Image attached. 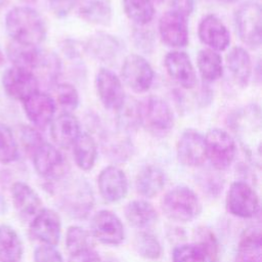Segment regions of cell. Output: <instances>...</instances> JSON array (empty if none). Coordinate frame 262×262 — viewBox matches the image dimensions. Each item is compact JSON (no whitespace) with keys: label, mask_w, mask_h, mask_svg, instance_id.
I'll list each match as a JSON object with an SVG mask.
<instances>
[{"label":"cell","mask_w":262,"mask_h":262,"mask_svg":"<svg viewBox=\"0 0 262 262\" xmlns=\"http://www.w3.org/2000/svg\"><path fill=\"white\" fill-rule=\"evenodd\" d=\"M34 262H63L60 253L52 246L41 245L37 247L33 255Z\"/></svg>","instance_id":"cell-44"},{"label":"cell","mask_w":262,"mask_h":262,"mask_svg":"<svg viewBox=\"0 0 262 262\" xmlns=\"http://www.w3.org/2000/svg\"><path fill=\"white\" fill-rule=\"evenodd\" d=\"M117 125L119 130L127 134L136 131L141 126L140 102L126 96L124 103L117 111Z\"/></svg>","instance_id":"cell-35"},{"label":"cell","mask_w":262,"mask_h":262,"mask_svg":"<svg viewBox=\"0 0 262 262\" xmlns=\"http://www.w3.org/2000/svg\"><path fill=\"white\" fill-rule=\"evenodd\" d=\"M91 235L99 243L117 246L125 238L124 225L117 214L110 210H100L90 222Z\"/></svg>","instance_id":"cell-12"},{"label":"cell","mask_w":262,"mask_h":262,"mask_svg":"<svg viewBox=\"0 0 262 262\" xmlns=\"http://www.w3.org/2000/svg\"><path fill=\"white\" fill-rule=\"evenodd\" d=\"M23 107L27 118L36 129H44L49 126L56 112L53 96L40 90L24 100Z\"/></svg>","instance_id":"cell-15"},{"label":"cell","mask_w":262,"mask_h":262,"mask_svg":"<svg viewBox=\"0 0 262 262\" xmlns=\"http://www.w3.org/2000/svg\"><path fill=\"white\" fill-rule=\"evenodd\" d=\"M141 126L155 136L167 135L174 126L173 112L163 98L149 96L140 102Z\"/></svg>","instance_id":"cell-5"},{"label":"cell","mask_w":262,"mask_h":262,"mask_svg":"<svg viewBox=\"0 0 262 262\" xmlns=\"http://www.w3.org/2000/svg\"><path fill=\"white\" fill-rule=\"evenodd\" d=\"M221 2H223V3H227V4H231V3H236V2H238L239 0H220Z\"/></svg>","instance_id":"cell-50"},{"label":"cell","mask_w":262,"mask_h":262,"mask_svg":"<svg viewBox=\"0 0 262 262\" xmlns=\"http://www.w3.org/2000/svg\"><path fill=\"white\" fill-rule=\"evenodd\" d=\"M194 9V0H171L172 11L187 18Z\"/></svg>","instance_id":"cell-46"},{"label":"cell","mask_w":262,"mask_h":262,"mask_svg":"<svg viewBox=\"0 0 262 262\" xmlns=\"http://www.w3.org/2000/svg\"><path fill=\"white\" fill-rule=\"evenodd\" d=\"M50 7L57 16H64L75 7V0H50Z\"/></svg>","instance_id":"cell-47"},{"label":"cell","mask_w":262,"mask_h":262,"mask_svg":"<svg viewBox=\"0 0 262 262\" xmlns=\"http://www.w3.org/2000/svg\"><path fill=\"white\" fill-rule=\"evenodd\" d=\"M196 67L201 78L206 83H213L223 74V61L219 52L210 48L201 49L196 55Z\"/></svg>","instance_id":"cell-32"},{"label":"cell","mask_w":262,"mask_h":262,"mask_svg":"<svg viewBox=\"0 0 262 262\" xmlns=\"http://www.w3.org/2000/svg\"><path fill=\"white\" fill-rule=\"evenodd\" d=\"M122 49L123 45L120 39L105 32H96L85 43V52L89 53L94 59L105 63L117 60Z\"/></svg>","instance_id":"cell-21"},{"label":"cell","mask_w":262,"mask_h":262,"mask_svg":"<svg viewBox=\"0 0 262 262\" xmlns=\"http://www.w3.org/2000/svg\"><path fill=\"white\" fill-rule=\"evenodd\" d=\"M5 30L11 41L30 45H40L47 36V27L42 15L33 7L15 6L5 15Z\"/></svg>","instance_id":"cell-1"},{"label":"cell","mask_w":262,"mask_h":262,"mask_svg":"<svg viewBox=\"0 0 262 262\" xmlns=\"http://www.w3.org/2000/svg\"><path fill=\"white\" fill-rule=\"evenodd\" d=\"M164 66L169 77L184 89L196 85V74L188 54L181 50H172L164 58Z\"/></svg>","instance_id":"cell-16"},{"label":"cell","mask_w":262,"mask_h":262,"mask_svg":"<svg viewBox=\"0 0 262 262\" xmlns=\"http://www.w3.org/2000/svg\"><path fill=\"white\" fill-rule=\"evenodd\" d=\"M235 262H262V237L258 228H249L243 233Z\"/></svg>","instance_id":"cell-31"},{"label":"cell","mask_w":262,"mask_h":262,"mask_svg":"<svg viewBox=\"0 0 262 262\" xmlns=\"http://www.w3.org/2000/svg\"><path fill=\"white\" fill-rule=\"evenodd\" d=\"M198 35L207 48L217 52L224 51L230 44V33L227 27L215 14H207L201 19Z\"/></svg>","instance_id":"cell-18"},{"label":"cell","mask_w":262,"mask_h":262,"mask_svg":"<svg viewBox=\"0 0 262 262\" xmlns=\"http://www.w3.org/2000/svg\"><path fill=\"white\" fill-rule=\"evenodd\" d=\"M187 18L169 10L159 20V34L162 41L169 47L180 48L188 43Z\"/></svg>","instance_id":"cell-19"},{"label":"cell","mask_w":262,"mask_h":262,"mask_svg":"<svg viewBox=\"0 0 262 262\" xmlns=\"http://www.w3.org/2000/svg\"><path fill=\"white\" fill-rule=\"evenodd\" d=\"M4 62H5V54L2 51V49L0 48V68L4 64Z\"/></svg>","instance_id":"cell-49"},{"label":"cell","mask_w":262,"mask_h":262,"mask_svg":"<svg viewBox=\"0 0 262 262\" xmlns=\"http://www.w3.org/2000/svg\"><path fill=\"white\" fill-rule=\"evenodd\" d=\"M73 157L76 165L83 171L93 168L97 158V143L88 132H81L72 145Z\"/></svg>","instance_id":"cell-29"},{"label":"cell","mask_w":262,"mask_h":262,"mask_svg":"<svg viewBox=\"0 0 262 262\" xmlns=\"http://www.w3.org/2000/svg\"><path fill=\"white\" fill-rule=\"evenodd\" d=\"M93 204V193L86 181L70 182L69 189L63 196V206L72 217L85 218L92 210Z\"/></svg>","instance_id":"cell-20"},{"label":"cell","mask_w":262,"mask_h":262,"mask_svg":"<svg viewBox=\"0 0 262 262\" xmlns=\"http://www.w3.org/2000/svg\"><path fill=\"white\" fill-rule=\"evenodd\" d=\"M99 193L108 203L123 200L128 192V179L125 172L115 165L103 168L97 178Z\"/></svg>","instance_id":"cell-17"},{"label":"cell","mask_w":262,"mask_h":262,"mask_svg":"<svg viewBox=\"0 0 262 262\" xmlns=\"http://www.w3.org/2000/svg\"><path fill=\"white\" fill-rule=\"evenodd\" d=\"M155 3L151 0H122L127 17L137 26H145L155 16Z\"/></svg>","instance_id":"cell-36"},{"label":"cell","mask_w":262,"mask_h":262,"mask_svg":"<svg viewBox=\"0 0 262 262\" xmlns=\"http://www.w3.org/2000/svg\"><path fill=\"white\" fill-rule=\"evenodd\" d=\"M23 254V242L15 229L8 224H0V262H20Z\"/></svg>","instance_id":"cell-30"},{"label":"cell","mask_w":262,"mask_h":262,"mask_svg":"<svg viewBox=\"0 0 262 262\" xmlns=\"http://www.w3.org/2000/svg\"><path fill=\"white\" fill-rule=\"evenodd\" d=\"M60 48L63 54L69 58L80 57L82 56L83 52H85V44L74 39L63 40L60 45Z\"/></svg>","instance_id":"cell-45"},{"label":"cell","mask_w":262,"mask_h":262,"mask_svg":"<svg viewBox=\"0 0 262 262\" xmlns=\"http://www.w3.org/2000/svg\"><path fill=\"white\" fill-rule=\"evenodd\" d=\"M133 249L137 255L148 260L159 259L163 252L158 237L148 231H140L134 236Z\"/></svg>","instance_id":"cell-37"},{"label":"cell","mask_w":262,"mask_h":262,"mask_svg":"<svg viewBox=\"0 0 262 262\" xmlns=\"http://www.w3.org/2000/svg\"><path fill=\"white\" fill-rule=\"evenodd\" d=\"M101 146L106 158L115 163H123L133 155L134 146L129 134L117 130L105 131L101 136Z\"/></svg>","instance_id":"cell-23"},{"label":"cell","mask_w":262,"mask_h":262,"mask_svg":"<svg viewBox=\"0 0 262 262\" xmlns=\"http://www.w3.org/2000/svg\"><path fill=\"white\" fill-rule=\"evenodd\" d=\"M30 235L42 245L55 247L61 234V220L57 212L42 208L31 220Z\"/></svg>","instance_id":"cell-13"},{"label":"cell","mask_w":262,"mask_h":262,"mask_svg":"<svg viewBox=\"0 0 262 262\" xmlns=\"http://www.w3.org/2000/svg\"><path fill=\"white\" fill-rule=\"evenodd\" d=\"M31 156L35 171L41 177L47 180H59L66 175V159L54 144L44 141Z\"/></svg>","instance_id":"cell-9"},{"label":"cell","mask_w":262,"mask_h":262,"mask_svg":"<svg viewBox=\"0 0 262 262\" xmlns=\"http://www.w3.org/2000/svg\"><path fill=\"white\" fill-rule=\"evenodd\" d=\"M166 184L164 171L155 165H146L137 174L135 187L137 192L144 198H154L158 195Z\"/></svg>","instance_id":"cell-27"},{"label":"cell","mask_w":262,"mask_h":262,"mask_svg":"<svg viewBox=\"0 0 262 262\" xmlns=\"http://www.w3.org/2000/svg\"><path fill=\"white\" fill-rule=\"evenodd\" d=\"M50 135L55 145L61 148L72 147L81 134V124L72 113H61L50 123Z\"/></svg>","instance_id":"cell-22"},{"label":"cell","mask_w":262,"mask_h":262,"mask_svg":"<svg viewBox=\"0 0 262 262\" xmlns=\"http://www.w3.org/2000/svg\"><path fill=\"white\" fill-rule=\"evenodd\" d=\"M226 210L238 218H253L259 212L260 203L256 190L246 181L232 182L226 193Z\"/></svg>","instance_id":"cell-7"},{"label":"cell","mask_w":262,"mask_h":262,"mask_svg":"<svg viewBox=\"0 0 262 262\" xmlns=\"http://www.w3.org/2000/svg\"><path fill=\"white\" fill-rule=\"evenodd\" d=\"M161 208L170 220L185 223L199 217L202 212V202L191 188L177 185L164 194Z\"/></svg>","instance_id":"cell-3"},{"label":"cell","mask_w":262,"mask_h":262,"mask_svg":"<svg viewBox=\"0 0 262 262\" xmlns=\"http://www.w3.org/2000/svg\"><path fill=\"white\" fill-rule=\"evenodd\" d=\"M56 105H59L63 113H72L80 103V95L77 88L68 82L54 85V97Z\"/></svg>","instance_id":"cell-38"},{"label":"cell","mask_w":262,"mask_h":262,"mask_svg":"<svg viewBox=\"0 0 262 262\" xmlns=\"http://www.w3.org/2000/svg\"><path fill=\"white\" fill-rule=\"evenodd\" d=\"M195 244L201 246L211 262H215L218 257L219 244L214 232L211 231L209 228L203 226L199 227L195 230Z\"/></svg>","instance_id":"cell-42"},{"label":"cell","mask_w":262,"mask_h":262,"mask_svg":"<svg viewBox=\"0 0 262 262\" xmlns=\"http://www.w3.org/2000/svg\"><path fill=\"white\" fill-rule=\"evenodd\" d=\"M155 73L150 63L140 54L127 55L121 67V80L135 93L149 90L154 82Z\"/></svg>","instance_id":"cell-8"},{"label":"cell","mask_w":262,"mask_h":262,"mask_svg":"<svg viewBox=\"0 0 262 262\" xmlns=\"http://www.w3.org/2000/svg\"><path fill=\"white\" fill-rule=\"evenodd\" d=\"M154 3H162L163 1H165V0H151Z\"/></svg>","instance_id":"cell-52"},{"label":"cell","mask_w":262,"mask_h":262,"mask_svg":"<svg viewBox=\"0 0 262 262\" xmlns=\"http://www.w3.org/2000/svg\"><path fill=\"white\" fill-rule=\"evenodd\" d=\"M10 192L15 210L24 218H33L43 208L37 191L24 181L14 182Z\"/></svg>","instance_id":"cell-24"},{"label":"cell","mask_w":262,"mask_h":262,"mask_svg":"<svg viewBox=\"0 0 262 262\" xmlns=\"http://www.w3.org/2000/svg\"><path fill=\"white\" fill-rule=\"evenodd\" d=\"M2 86L7 96L23 102L39 91L40 83L31 70L11 66L2 75Z\"/></svg>","instance_id":"cell-10"},{"label":"cell","mask_w":262,"mask_h":262,"mask_svg":"<svg viewBox=\"0 0 262 262\" xmlns=\"http://www.w3.org/2000/svg\"><path fill=\"white\" fill-rule=\"evenodd\" d=\"M231 130L249 156L260 159L261 112L255 104H248L233 113L228 119Z\"/></svg>","instance_id":"cell-2"},{"label":"cell","mask_w":262,"mask_h":262,"mask_svg":"<svg viewBox=\"0 0 262 262\" xmlns=\"http://www.w3.org/2000/svg\"><path fill=\"white\" fill-rule=\"evenodd\" d=\"M20 141L24 148L32 155V152L45 140L35 127L23 126L20 128Z\"/></svg>","instance_id":"cell-43"},{"label":"cell","mask_w":262,"mask_h":262,"mask_svg":"<svg viewBox=\"0 0 262 262\" xmlns=\"http://www.w3.org/2000/svg\"><path fill=\"white\" fill-rule=\"evenodd\" d=\"M41 49L38 46H30L10 41L6 47V56L14 67L25 68L33 72Z\"/></svg>","instance_id":"cell-34"},{"label":"cell","mask_w":262,"mask_h":262,"mask_svg":"<svg viewBox=\"0 0 262 262\" xmlns=\"http://www.w3.org/2000/svg\"><path fill=\"white\" fill-rule=\"evenodd\" d=\"M89 231L79 225H72L66 232V248L73 255L92 249V238Z\"/></svg>","instance_id":"cell-39"},{"label":"cell","mask_w":262,"mask_h":262,"mask_svg":"<svg viewBox=\"0 0 262 262\" xmlns=\"http://www.w3.org/2000/svg\"><path fill=\"white\" fill-rule=\"evenodd\" d=\"M94 86L97 97L104 108L117 112L126 99L121 78L113 71L101 68L94 78Z\"/></svg>","instance_id":"cell-11"},{"label":"cell","mask_w":262,"mask_h":262,"mask_svg":"<svg viewBox=\"0 0 262 262\" xmlns=\"http://www.w3.org/2000/svg\"><path fill=\"white\" fill-rule=\"evenodd\" d=\"M205 251L198 244H182L172 252L173 262H207Z\"/></svg>","instance_id":"cell-41"},{"label":"cell","mask_w":262,"mask_h":262,"mask_svg":"<svg viewBox=\"0 0 262 262\" xmlns=\"http://www.w3.org/2000/svg\"><path fill=\"white\" fill-rule=\"evenodd\" d=\"M75 7L81 18L87 23L106 26L112 19V0H75Z\"/></svg>","instance_id":"cell-26"},{"label":"cell","mask_w":262,"mask_h":262,"mask_svg":"<svg viewBox=\"0 0 262 262\" xmlns=\"http://www.w3.org/2000/svg\"><path fill=\"white\" fill-rule=\"evenodd\" d=\"M6 1H7V0H0V7L3 6V5L6 3Z\"/></svg>","instance_id":"cell-51"},{"label":"cell","mask_w":262,"mask_h":262,"mask_svg":"<svg viewBox=\"0 0 262 262\" xmlns=\"http://www.w3.org/2000/svg\"><path fill=\"white\" fill-rule=\"evenodd\" d=\"M234 25L241 41L251 49H257L262 41V10L258 2L250 0L241 4L234 12Z\"/></svg>","instance_id":"cell-4"},{"label":"cell","mask_w":262,"mask_h":262,"mask_svg":"<svg viewBox=\"0 0 262 262\" xmlns=\"http://www.w3.org/2000/svg\"><path fill=\"white\" fill-rule=\"evenodd\" d=\"M226 63L235 84L247 87L253 73L252 59L248 51L242 46L231 48L226 55Z\"/></svg>","instance_id":"cell-25"},{"label":"cell","mask_w":262,"mask_h":262,"mask_svg":"<svg viewBox=\"0 0 262 262\" xmlns=\"http://www.w3.org/2000/svg\"><path fill=\"white\" fill-rule=\"evenodd\" d=\"M124 214L128 223L139 229L148 228L158 220V213L155 207L144 200L129 202L124 209Z\"/></svg>","instance_id":"cell-28"},{"label":"cell","mask_w":262,"mask_h":262,"mask_svg":"<svg viewBox=\"0 0 262 262\" xmlns=\"http://www.w3.org/2000/svg\"><path fill=\"white\" fill-rule=\"evenodd\" d=\"M205 137L206 156L210 164L218 171H224L230 167L236 155L234 138L220 128L210 129Z\"/></svg>","instance_id":"cell-6"},{"label":"cell","mask_w":262,"mask_h":262,"mask_svg":"<svg viewBox=\"0 0 262 262\" xmlns=\"http://www.w3.org/2000/svg\"><path fill=\"white\" fill-rule=\"evenodd\" d=\"M33 73L37 77L39 83L43 81L54 86L61 73V61L54 52L41 50Z\"/></svg>","instance_id":"cell-33"},{"label":"cell","mask_w":262,"mask_h":262,"mask_svg":"<svg viewBox=\"0 0 262 262\" xmlns=\"http://www.w3.org/2000/svg\"><path fill=\"white\" fill-rule=\"evenodd\" d=\"M178 161L187 167H200L207 161L205 137L194 129H186L179 136L176 144Z\"/></svg>","instance_id":"cell-14"},{"label":"cell","mask_w":262,"mask_h":262,"mask_svg":"<svg viewBox=\"0 0 262 262\" xmlns=\"http://www.w3.org/2000/svg\"><path fill=\"white\" fill-rule=\"evenodd\" d=\"M68 262H102V260L93 249H88L71 255Z\"/></svg>","instance_id":"cell-48"},{"label":"cell","mask_w":262,"mask_h":262,"mask_svg":"<svg viewBox=\"0 0 262 262\" xmlns=\"http://www.w3.org/2000/svg\"><path fill=\"white\" fill-rule=\"evenodd\" d=\"M18 159V145L11 129L0 123V164H10Z\"/></svg>","instance_id":"cell-40"}]
</instances>
